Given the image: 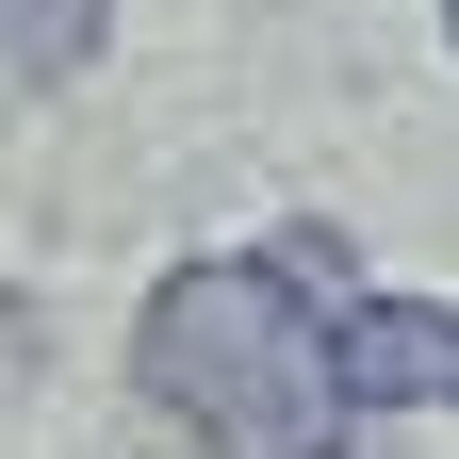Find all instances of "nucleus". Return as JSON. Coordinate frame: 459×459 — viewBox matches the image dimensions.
I'll use <instances>...</instances> for the list:
<instances>
[{"mask_svg":"<svg viewBox=\"0 0 459 459\" xmlns=\"http://www.w3.org/2000/svg\"><path fill=\"white\" fill-rule=\"evenodd\" d=\"M361 296L328 230H279L247 263H181L132 328V377L164 394V427L197 459H344V377H328V312Z\"/></svg>","mask_w":459,"mask_h":459,"instance_id":"f257e3e1","label":"nucleus"},{"mask_svg":"<svg viewBox=\"0 0 459 459\" xmlns=\"http://www.w3.org/2000/svg\"><path fill=\"white\" fill-rule=\"evenodd\" d=\"M328 377H344V411H459V312L344 296L328 312Z\"/></svg>","mask_w":459,"mask_h":459,"instance_id":"f03ea898","label":"nucleus"},{"mask_svg":"<svg viewBox=\"0 0 459 459\" xmlns=\"http://www.w3.org/2000/svg\"><path fill=\"white\" fill-rule=\"evenodd\" d=\"M99 33H115V0H0V66L17 82H82Z\"/></svg>","mask_w":459,"mask_h":459,"instance_id":"7ed1b4c3","label":"nucleus"},{"mask_svg":"<svg viewBox=\"0 0 459 459\" xmlns=\"http://www.w3.org/2000/svg\"><path fill=\"white\" fill-rule=\"evenodd\" d=\"M443 33H459V0H443Z\"/></svg>","mask_w":459,"mask_h":459,"instance_id":"20e7f679","label":"nucleus"}]
</instances>
